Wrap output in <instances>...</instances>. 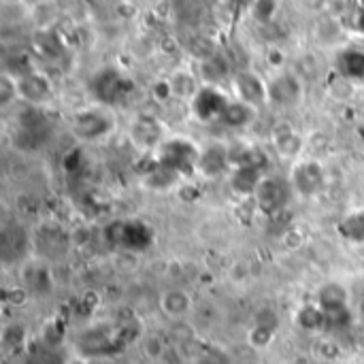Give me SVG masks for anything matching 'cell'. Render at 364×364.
I'll return each instance as SVG.
<instances>
[{
  "instance_id": "obj_1",
  "label": "cell",
  "mask_w": 364,
  "mask_h": 364,
  "mask_svg": "<svg viewBox=\"0 0 364 364\" xmlns=\"http://www.w3.org/2000/svg\"><path fill=\"white\" fill-rule=\"evenodd\" d=\"M200 160V154L194 149L192 143L188 141H171L164 145L162 149V166L175 171L177 175L181 173H190L194 164H198Z\"/></svg>"
},
{
  "instance_id": "obj_2",
  "label": "cell",
  "mask_w": 364,
  "mask_h": 364,
  "mask_svg": "<svg viewBox=\"0 0 364 364\" xmlns=\"http://www.w3.org/2000/svg\"><path fill=\"white\" fill-rule=\"evenodd\" d=\"M119 339H122L119 333H111L107 328H96V331L85 333L79 339V350H81V354H87V356L111 354L119 346Z\"/></svg>"
},
{
  "instance_id": "obj_3",
  "label": "cell",
  "mask_w": 364,
  "mask_h": 364,
  "mask_svg": "<svg viewBox=\"0 0 364 364\" xmlns=\"http://www.w3.org/2000/svg\"><path fill=\"white\" fill-rule=\"evenodd\" d=\"M226 107H228L226 98L215 87H205L194 96V111L200 119H207V122L213 117L222 119Z\"/></svg>"
},
{
  "instance_id": "obj_4",
  "label": "cell",
  "mask_w": 364,
  "mask_h": 364,
  "mask_svg": "<svg viewBox=\"0 0 364 364\" xmlns=\"http://www.w3.org/2000/svg\"><path fill=\"white\" fill-rule=\"evenodd\" d=\"M294 186L305 196H311V194L320 192L322 186H324V171H322V166L318 162H314V160L303 162L301 166H296V171H294Z\"/></svg>"
},
{
  "instance_id": "obj_5",
  "label": "cell",
  "mask_w": 364,
  "mask_h": 364,
  "mask_svg": "<svg viewBox=\"0 0 364 364\" xmlns=\"http://www.w3.org/2000/svg\"><path fill=\"white\" fill-rule=\"evenodd\" d=\"M235 87L245 105H260L269 96V87L252 73H241L235 79Z\"/></svg>"
},
{
  "instance_id": "obj_6",
  "label": "cell",
  "mask_w": 364,
  "mask_h": 364,
  "mask_svg": "<svg viewBox=\"0 0 364 364\" xmlns=\"http://www.w3.org/2000/svg\"><path fill=\"white\" fill-rule=\"evenodd\" d=\"M109 119L96 111H85L77 117L75 122V134H79L81 139H96L100 134H105L109 130Z\"/></svg>"
},
{
  "instance_id": "obj_7",
  "label": "cell",
  "mask_w": 364,
  "mask_h": 364,
  "mask_svg": "<svg viewBox=\"0 0 364 364\" xmlns=\"http://www.w3.org/2000/svg\"><path fill=\"white\" fill-rule=\"evenodd\" d=\"M269 96L279 105H290L301 96V83L292 75H282V77L271 81Z\"/></svg>"
},
{
  "instance_id": "obj_8",
  "label": "cell",
  "mask_w": 364,
  "mask_h": 364,
  "mask_svg": "<svg viewBox=\"0 0 364 364\" xmlns=\"http://www.w3.org/2000/svg\"><path fill=\"white\" fill-rule=\"evenodd\" d=\"M122 85H124V77L115 70H102L96 81H94V87H96V94L105 100V102H113L122 96Z\"/></svg>"
},
{
  "instance_id": "obj_9",
  "label": "cell",
  "mask_w": 364,
  "mask_h": 364,
  "mask_svg": "<svg viewBox=\"0 0 364 364\" xmlns=\"http://www.w3.org/2000/svg\"><path fill=\"white\" fill-rule=\"evenodd\" d=\"M256 198H258V203H260L262 209L275 211V209L284 203L286 190H284V186L279 183V179H264V181L258 186V190H256Z\"/></svg>"
},
{
  "instance_id": "obj_10",
  "label": "cell",
  "mask_w": 364,
  "mask_h": 364,
  "mask_svg": "<svg viewBox=\"0 0 364 364\" xmlns=\"http://www.w3.org/2000/svg\"><path fill=\"white\" fill-rule=\"evenodd\" d=\"M151 241V235L149 230L143 226V224H122L119 226V232H117V243L124 245V247H130V250H143L147 247Z\"/></svg>"
},
{
  "instance_id": "obj_11",
  "label": "cell",
  "mask_w": 364,
  "mask_h": 364,
  "mask_svg": "<svg viewBox=\"0 0 364 364\" xmlns=\"http://www.w3.org/2000/svg\"><path fill=\"white\" fill-rule=\"evenodd\" d=\"M260 171L256 168V164H247V166H239V171L232 177V188L241 194H252L258 190L260 186Z\"/></svg>"
},
{
  "instance_id": "obj_12",
  "label": "cell",
  "mask_w": 364,
  "mask_h": 364,
  "mask_svg": "<svg viewBox=\"0 0 364 364\" xmlns=\"http://www.w3.org/2000/svg\"><path fill=\"white\" fill-rule=\"evenodd\" d=\"M226 160H228L226 149L220 147V145H211L209 149H205V151L200 154L198 166H200L203 173H207V175H218V173H222Z\"/></svg>"
},
{
  "instance_id": "obj_13",
  "label": "cell",
  "mask_w": 364,
  "mask_h": 364,
  "mask_svg": "<svg viewBox=\"0 0 364 364\" xmlns=\"http://www.w3.org/2000/svg\"><path fill=\"white\" fill-rule=\"evenodd\" d=\"M273 139H275L277 149H279L284 156H292V154H296L299 147H301V139L296 136V132H294L292 126H288V124H279V126L273 130Z\"/></svg>"
},
{
  "instance_id": "obj_14",
  "label": "cell",
  "mask_w": 364,
  "mask_h": 364,
  "mask_svg": "<svg viewBox=\"0 0 364 364\" xmlns=\"http://www.w3.org/2000/svg\"><path fill=\"white\" fill-rule=\"evenodd\" d=\"M17 87H19V94H21L23 98H28V100H43V98H47V94H49L47 81H45L43 77H38V75L23 77V79L17 83Z\"/></svg>"
},
{
  "instance_id": "obj_15",
  "label": "cell",
  "mask_w": 364,
  "mask_h": 364,
  "mask_svg": "<svg viewBox=\"0 0 364 364\" xmlns=\"http://www.w3.org/2000/svg\"><path fill=\"white\" fill-rule=\"evenodd\" d=\"M134 141L141 145H154L160 136V126L151 119V117H139L134 124Z\"/></svg>"
},
{
  "instance_id": "obj_16",
  "label": "cell",
  "mask_w": 364,
  "mask_h": 364,
  "mask_svg": "<svg viewBox=\"0 0 364 364\" xmlns=\"http://www.w3.org/2000/svg\"><path fill=\"white\" fill-rule=\"evenodd\" d=\"M252 119V111L245 102H228L224 115H222V122L228 124V126H245L247 122Z\"/></svg>"
},
{
  "instance_id": "obj_17",
  "label": "cell",
  "mask_w": 364,
  "mask_h": 364,
  "mask_svg": "<svg viewBox=\"0 0 364 364\" xmlns=\"http://www.w3.org/2000/svg\"><path fill=\"white\" fill-rule=\"evenodd\" d=\"M341 64H343V70L346 75L350 77H364V53L363 51H348L343 58H341Z\"/></svg>"
},
{
  "instance_id": "obj_18",
  "label": "cell",
  "mask_w": 364,
  "mask_h": 364,
  "mask_svg": "<svg viewBox=\"0 0 364 364\" xmlns=\"http://www.w3.org/2000/svg\"><path fill=\"white\" fill-rule=\"evenodd\" d=\"M299 324H301L305 331H318V328H322V326L326 324V320H324L322 309L307 307V309H303V311H301V316H299Z\"/></svg>"
},
{
  "instance_id": "obj_19",
  "label": "cell",
  "mask_w": 364,
  "mask_h": 364,
  "mask_svg": "<svg viewBox=\"0 0 364 364\" xmlns=\"http://www.w3.org/2000/svg\"><path fill=\"white\" fill-rule=\"evenodd\" d=\"M168 85H171V92L177 96H192L194 94V79L188 73H177Z\"/></svg>"
},
{
  "instance_id": "obj_20",
  "label": "cell",
  "mask_w": 364,
  "mask_h": 364,
  "mask_svg": "<svg viewBox=\"0 0 364 364\" xmlns=\"http://www.w3.org/2000/svg\"><path fill=\"white\" fill-rule=\"evenodd\" d=\"M162 305H164V311H166V314L179 316V314H183V311L188 309V296L181 294V292H171V294L164 296Z\"/></svg>"
},
{
  "instance_id": "obj_21",
  "label": "cell",
  "mask_w": 364,
  "mask_h": 364,
  "mask_svg": "<svg viewBox=\"0 0 364 364\" xmlns=\"http://www.w3.org/2000/svg\"><path fill=\"white\" fill-rule=\"evenodd\" d=\"M343 230L352 241H364V213L350 215L343 224Z\"/></svg>"
},
{
  "instance_id": "obj_22",
  "label": "cell",
  "mask_w": 364,
  "mask_h": 364,
  "mask_svg": "<svg viewBox=\"0 0 364 364\" xmlns=\"http://www.w3.org/2000/svg\"><path fill=\"white\" fill-rule=\"evenodd\" d=\"M271 339H273V328H271V326H260V324H258V328L252 333V346H256V348L269 346Z\"/></svg>"
},
{
  "instance_id": "obj_23",
  "label": "cell",
  "mask_w": 364,
  "mask_h": 364,
  "mask_svg": "<svg viewBox=\"0 0 364 364\" xmlns=\"http://www.w3.org/2000/svg\"><path fill=\"white\" fill-rule=\"evenodd\" d=\"M0 90H2V105H6L13 96H17V92H19V87H17V81L13 83L11 81V77H2L0 79Z\"/></svg>"
}]
</instances>
